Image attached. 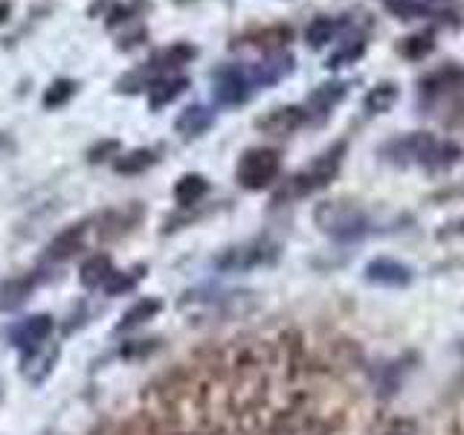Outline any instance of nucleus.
Segmentation results:
<instances>
[{
  "mask_svg": "<svg viewBox=\"0 0 464 435\" xmlns=\"http://www.w3.org/2000/svg\"><path fill=\"white\" fill-rule=\"evenodd\" d=\"M383 155H389V160L398 163V166H410L412 163V166H424V169H447L461 157V148L427 131H415L389 143L383 148Z\"/></svg>",
  "mask_w": 464,
  "mask_h": 435,
  "instance_id": "obj_1",
  "label": "nucleus"
},
{
  "mask_svg": "<svg viewBox=\"0 0 464 435\" xmlns=\"http://www.w3.org/2000/svg\"><path fill=\"white\" fill-rule=\"evenodd\" d=\"M343 155H345V143H336L328 151H322L317 160H311L305 169L296 171L294 178H287L282 186H278L273 201L287 204V201H299V197H305L317 189H325V186L336 178V171H340Z\"/></svg>",
  "mask_w": 464,
  "mask_h": 435,
  "instance_id": "obj_2",
  "label": "nucleus"
},
{
  "mask_svg": "<svg viewBox=\"0 0 464 435\" xmlns=\"http://www.w3.org/2000/svg\"><path fill=\"white\" fill-rule=\"evenodd\" d=\"M313 221H317V227L325 235H331L334 241H357L363 238L369 230L366 213L348 201H322L313 209Z\"/></svg>",
  "mask_w": 464,
  "mask_h": 435,
  "instance_id": "obj_3",
  "label": "nucleus"
},
{
  "mask_svg": "<svg viewBox=\"0 0 464 435\" xmlns=\"http://www.w3.org/2000/svg\"><path fill=\"white\" fill-rule=\"evenodd\" d=\"M278 171H282V157L276 148H250L244 151L238 166H236V180L241 189L247 192H261L267 186H273Z\"/></svg>",
  "mask_w": 464,
  "mask_h": 435,
  "instance_id": "obj_4",
  "label": "nucleus"
},
{
  "mask_svg": "<svg viewBox=\"0 0 464 435\" xmlns=\"http://www.w3.org/2000/svg\"><path fill=\"white\" fill-rule=\"evenodd\" d=\"M276 255H278V247L273 241L255 238V241L236 244V247H229V250H224L215 258V267L224 270V273H244V270L270 264Z\"/></svg>",
  "mask_w": 464,
  "mask_h": 435,
  "instance_id": "obj_5",
  "label": "nucleus"
},
{
  "mask_svg": "<svg viewBox=\"0 0 464 435\" xmlns=\"http://www.w3.org/2000/svg\"><path fill=\"white\" fill-rule=\"evenodd\" d=\"M212 93L218 105H241L250 96L247 70L241 67H220L212 76Z\"/></svg>",
  "mask_w": 464,
  "mask_h": 435,
  "instance_id": "obj_6",
  "label": "nucleus"
},
{
  "mask_svg": "<svg viewBox=\"0 0 464 435\" xmlns=\"http://www.w3.org/2000/svg\"><path fill=\"white\" fill-rule=\"evenodd\" d=\"M305 122H308L305 108H296V105H278V108L261 113L259 120H255V128L264 134H273V137H287V134L299 131Z\"/></svg>",
  "mask_w": 464,
  "mask_h": 435,
  "instance_id": "obj_7",
  "label": "nucleus"
},
{
  "mask_svg": "<svg viewBox=\"0 0 464 435\" xmlns=\"http://www.w3.org/2000/svg\"><path fill=\"white\" fill-rule=\"evenodd\" d=\"M50 334H53V316L35 314V316H29V320H23V322H18L15 328H12V343H15L18 348H23V351H29V348L44 346Z\"/></svg>",
  "mask_w": 464,
  "mask_h": 435,
  "instance_id": "obj_8",
  "label": "nucleus"
},
{
  "mask_svg": "<svg viewBox=\"0 0 464 435\" xmlns=\"http://www.w3.org/2000/svg\"><path fill=\"white\" fill-rule=\"evenodd\" d=\"M366 279L375 281V285L403 288L412 281V270L401 262H394V258H375V262L366 264Z\"/></svg>",
  "mask_w": 464,
  "mask_h": 435,
  "instance_id": "obj_9",
  "label": "nucleus"
},
{
  "mask_svg": "<svg viewBox=\"0 0 464 435\" xmlns=\"http://www.w3.org/2000/svg\"><path fill=\"white\" fill-rule=\"evenodd\" d=\"M294 55H287V53H270V58L267 62H259L255 64L247 79H250V85H276V81H282L285 76L294 73Z\"/></svg>",
  "mask_w": 464,
  "mask_h": 435,
  "instance_id": "obj_10",
  "label": "nucleus"
},
{
  "mask_svg": "<svg viewBox=\"0 0 464 435\" xmlns=\"http://www.w3.org/2000/svg\"><path fill=\"white\" fill-rule=\"evenodd\" d=\"M195 55H197V46L183 44V41H180V44H171V46H166V50L154 53V58H151V62H148L145 67H148L154 76H160V73H166V70H174V67L189 64Z\"/></svg>",
  "mask_w": 464,
  "mask_h": 435,
  "instance_id": "obj_11",
  "label": "nucleus"
},
{
  "mask_svg": "<svg viewBox=\"0 0 464 435\" xmlns=\"http://www.w3.org/2000/svg\"><path fill=\"white\" fill-rule=\"evenodd\" d=\"M215 122V113L203 108V105H189L186 111H180L178 122H174V131L183 137H201L206 134Z\"/></svg>",
  "mask_w": 464,
  "mask_h": 435,
  "instance_id": "obj_12",
  "label": "nucleus"
},
{
  "mask_svg": "<svg viewBox=\"0 0 464 435\" xmlns=\"http://www.w3.org/2000/svg\"><path fill=\"white\" fill-rule=\"evenodd\" d=\"M81 241H85V223L67 227L64 232H58L55 238L46 244V258H50V262H64V258L76 255L81 250Z\"/></svg>",
  "mask_w": 464,
  "mask_h": 435,
  "instance_id": "obj_13",
  "label": "nucleus"
},
{
  "mask_svg": "<svg viewBox=\"0 0 464 435\" xmlns=\"http://www.w3.org/2000/svg\"><path fill=\"white\" fill-rule=\"evenodd\" d=\"M189 88V79H183V76H160L157 81H151L148 85V105L154 111H160L162 105H169L180 96V93Z\"/></svg>",
  "mask_w": 464,
  "mask_h": 435,
  "instance_id": "obj_14",
  "label": "nucleus"
},
{
  "mask_svg": "<svg viewBox=\"0 0 464 435\" xmlns=\"http://www.w3.org/2000/svg\"><path fill=\"white\" fill-rule=\"evenodd\" d=\"M55 357H58L55 348H44V346L29 348L27 360H23V378L32 381V383H41V381L46 378V374L53 372Z\"/></svg>",
  "mask_w": 464,
  "mask_h": 435,
  "instance_id": "obj_15",
  "label": "nucleus"
},
{
  "mask_svg": "<svg viewBox=\"0 0 464 435\" xmlns=\"http://www.w3.org/2000/svg\"><path fill=\"white\" fill-rule=\"evenodd\" d=\"M290 41H294V29L282 27V23H276V27H264L259 32L247 35V44L261 46V50H267V53H282Z\"/></svg>",
  "mask_w": 464,
  "mask_h": 435,
  "instance_id": "obj_16",
  "label": "nucleus"
},
{
  "mask_svg": "<svg viewBox=\"0 0 464 435\" xmlns=\"http://www.w3.org/2000/svg\"><path fill=\"white\" fill-rule=\"evenodd\" d=\"M35 288V279L29 276H18V279H6L4 285H0V311H15L21 308L27 297Z\"/></svg>",
  "mask_w": 464,
  "mask_h": 435,
  "instance_id": "obj_17",
  "label": "nucleus"
},
{
  "mask_svg": "<svg viewBox=\"0 0 464 435\" xmlns=\"http://www.w3.org/2000/svg\"><path fill=\"white\" fill-rule=\"evenodd\" d=\"M206 192H209V183L203 174H183V178L174 183V201L180 206H195Z\"/></svg>",
  "mask_w": 464,
  "mask_h": 435,
  "instance_id": "obj_18",
  "label": "nucleus"
},
{
  "mask_svg": "<svg viewBox=\"0 0 464 435\" xmlns=\"http://www.w3.org/2000/svg\"><path fill=\"white\" fill-rule=\"evenodd\" d=\"M398 96H401V90L394 81H380V85H375L366 93V111L369 113H386L394 108Z\"/></svg>",
  "mask_w": 464,
  "mask_h": 435,
  "instance_id": "obj_19",
  "label": "nucleus"
},
{
  "mask_svg": "<svg viewBox=\"0 0 464 435\" xmlns=\"http://www.w3.org/2000/svg\"><path fill=\"white\" fill-rule=\"evenodd\" d=\"M116 273L111 258L108 255H93L81 264V285L87 288H99V285H108V279Z\"/></svg>",
  "mask_w": 464,
  "mask_h": 435,
  "instance_id": "obj_20",
  "label": "nucleus"
},
{
  "mask_svg": "<svg viewBox=\"0 0 464 435\" xmlns=\"http://www.w3.org/2000/svg\"><path fill=\"white\" fill-rule=\"evenodd\" d=\"M345 93H348V85H343V81H325V85H319L308 96V105H311V108L322 111V113H328L336 102L345 99Z\"/></svg>",
  "mask_w": 464,
  "mask_h": 435,
  "instance_id": "obj_21",
  "label": "nucleus"
},
{
  "mask_svg": "<svg viewBox=\"0 0 464 435\" xmlns=\"http://www.w3.org/2000/svg\"><path fill=\"white\" fill-rule=\"evenodd\" d=\"M157 163V155L151 148H134L128 155H120V160L113 163V169L120 174H143Z\"/></svg>",
  "mask_w": 464,
  "mask_h": 435,
  "instance_id": "obj_22",
  "label": "nucleus"
},
{
  "mask_svg": "<svg viewBox=\"0 0 464 435\" xmlns=\"http://www.w3.org/2000/svg\"><path fill=\"white\" fill-rule=\"evenodd\" d=\"M76 90H79V81L73 79H55L50 88L44 90V108L46 111H55V108H64V105L76 96Z\"/></svg>",
  "mask_w": 464,
  "mask_h": 435,
  "instance_id": "obj_23",
  "label": "nucleus"
},
{
  "mask_svg": "<svg viewBox=\"0 0 464 435\" xmlns=\"http://www.w3.org/2000/svg\"><path fill=\"white\" fill-rule=\"evenodd\" d=\"M435 50V38L429 32H418V35H410V38H401L398 44V53L403 58H427L429 53Z\"/></svg>",
  "mask_w": 464,
  "mask_h": 435,
  "instance_id": "obj_24",
  "label": "nucleus"
},
{
  "mask_svg": "<svg viewBox=\"0 0 464 435\" xmlns=\"http://www.w3.org/2000/svg\"><path fill=\"white\" fill-rule=\"evenodd\" d=\"M334 32H336V21L317 18V21H311V27L305 29V41L313 46V50H319V46H325L334 38Z\"/></svg>",
  "mask_w": 464,
  "mask_h": 435,
  "instance_id": "obj_25",
  "label": "nucleus"
},
{
  "mask_svg": "<svg viewBox=\"0 0 464 435\" xmlns=\"http://www.w3.org/2000/svg\"><path fill=\"white\" fill-rule=\"evenodd\" d=\"M157 311H160V302H157V299H143V302H137L134 308L125 314V320L120 322V331H122V328H134V325H139V322L151 320V316H154Z\"/></svg>",
  "mask_w": 464,
  "mask_h": 435,
  "instance_id": "obj_26",
  "label": "nucleus"
},
{
  "mask_svg": "<svg viewBox=\"0 0 464 435\" xmlns=\"http://www.w3.org/2000/svg\"><path fill=\"white\" fill-rule=\"evenodd\" d=\"M366 53V41H348L340 53H334L331 58H328V67L331 70H336V67H345L348 62H357L360 55Z\"/></svg>",
  "mask_w": 464,
  "mask_h": 435,
  "instance_id": "obj_27",
  "label": "nucleus"
},
{
  "mask_svg": "<svg viewBox=\"0 0 464 435\" xmlns=\"http://www.w3.org/2000/svg\"><path fill=\"white\" fill-rule=\"evenodd\" d=\"M134 281H137V276L113 273V276L108 279V285H104V290H108L111 297H120V293H125V290H131V288H134Z\"/></svg>",
  "mask_w": 464,
  "mask_h": 435,
  "instance_id": "obj_28",
  "label": "nucleus"
},
{
  "mask_svg": "<svg viewBox=\"0 0 464 435\" xmlns=\"http://www.w3.org/2000/svg\"><path fill=\"white\" fill-rule=\"evenodd\" d=\"M104 155H116L120 157V143H116V139H104L102 146H96V148H90V155H87V160L90 163H99V160H108Z\"/></svg>",
  "mask_w": 464,
  "mask_h": 435,
  "instance_id": "obj_29",
  "label": "nucleus"
},
{
  "mask_svg": "<svg viewBox=\"0 0 464 435\" xmlns=\"http://www.w3.org/2000/svg\"><path fill=\"white\" fill-rule=\"evenodd\" d=\"M9 12H12V4H9V0H0V23H6Z\"/></svg>",
  "mask_w": 464,
  "mask_h": 435,
  "instance_id": "obj_30",
  "label": "nucleus"
},
{
  "mask_svg": "<svg viewBox=\"0 0 464 435\" xmlns=\"http://www.w3.org/2000/svg\"><path fill=\"white\" fill-rule=\"evenodd\" d=\"M0 143H4V137H0Z\"/></svg>",
  "mask_w": 464,
  "mask_h": 435,
  "instance_id": "obj_31",
  "label": "nucleus"
}]
</instances>
